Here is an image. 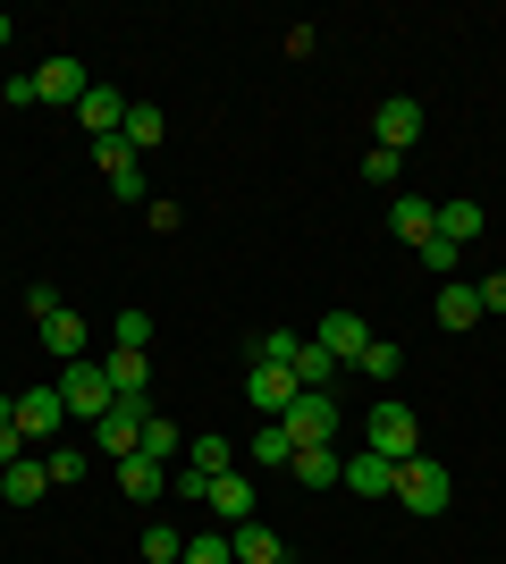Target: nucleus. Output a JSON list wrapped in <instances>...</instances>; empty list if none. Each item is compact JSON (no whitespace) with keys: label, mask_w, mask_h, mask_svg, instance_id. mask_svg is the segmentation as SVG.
I'll return each instance as SVG.
<instances>
[{"label":"nucleus","mask_w":506,"mask_h":564,"mask_svg":"<svg viewBox=\"0 0 506 564\" xmlns=\"http://www.w3.org/2000/svg\"><path fill=\"white\" fill-rule=\"evenodd\" d=\"M363 447L380 455V464H413V455H422V422H413V404L380 397V404H372V422H363Z\"/></svg>","instance_id":"nucleus-1"},{"label":"nucleus","mask_w":506,"mask_h":564,"mask_svg":"<svg viewBox=\"0 0 506 564\" xmlns=\"http://www.w3.org/2000/svg\"><path fill=\"white\" fill-rule=\"evenodd\" d=\"M456 497V471L439 464V455H413V464H397V506L406 514H439Z\"/></svg>","instance_id":"nucleus-2"},{"label":"nucleus","mask_w":506,"mask_h":564,"mask_svg":"<svg viewBox=\"0 0 506 564\" xmlns=\"http://www.w3.org/2000/svg\"><path fill=\"white\" fill-rule=\"evenodd\" d=\"M144 422H152V404H144V397H110V413L94 422V455L127 464V455L144 447Z\"/></svg>","instance_id":"nucleus-3"},{"label":"nucleus","mask_w":506,"mask_h":564,"mask_svg":"<svg viewBox=\"0 0 506 564\" xmlns=\"http://www.w3.org/2000/svg\"><path fill=\"white\" fill-rule=\"evenodd\" d=\"M110 397H119V388H110L101 362H60V404H68V422H101Z\"/></svg>","instance_id":"nucleus-4"},{"label":"nucleus","mask_w":506,"mask_h":564,"mask_svg":"<svg viewBox=\"0 0 506 564\" xmlns=\"http://www.w3.org/2000/svg\"><path fill=\"white\" fill-rule=\"evenodd\" d=\"M94 161H101V186L119 194V203H152V186H144V152H136L127 135L94 143Z\"/></svg>","instance_id":"nucleus-5"},{"label":"nucleus","mask_w":506,"mask_h":564,"mask_svg":"<svg viewBox=\"0 0 506 564\" xmlns=\"http://www.w3.org/2000/svg\"><path fill=\"white\" fill-rule=\"evenodd\" d=\"M279 430H288L295 447H330V430H337V404H330V388H304V397L279 413Z\"/></svg>","instance_id":"nucleus-6"},{"label":"nucleus","mask_w":506,"mask_h":564,"mask_svg":"<svg viewBox=\"0 0 506 564\" xmlns=\"http://www.w3.org/2000/svg\"><path fill=\"white\" fill-rule=\"evenodd\" d=\"M85 94H94V76H85V59H68V51H51L43 68H34V101H60V110H76Z\"/></svg>","instance_id":"nucleus-7"},{"label":"nucleus","mask_w":506,"mask_h":564,"mask_svg":"<svg viewBox=\"0 0 506 564\" xmlns=\"http://www.w3.org/2000/svg\"><path fill=\"white\" fill-rule=\"evenodd\" d=\"M18 430H25V438H60V430H68L60 379H43V388H18Z\"/></svg>","instance_id":"nucleus-8"},{"label":"nucleus","mask_w":506,"mask_h":564,"mask_svg":"<svg viewBox=\"0 0 506 564\" xmlns=\"http://www.w3.org/2000/svg\"><path fill=\"white\" fill-rule=\"evenodd\" d=\"M413 135H422V101H413V94H388V101H380V118H372V143L406 161V143H413Z\"/></svg>","instance_id":"nucleus-9"},{"label":"nucleus","mask_w":506,"mask_h":564,"mask_svg":"<svg viewBox=\"0 0 506 564\" xmlns=\"http://www.w3.org/2000/svg\"><path fill=\"white\" fill-rule=\"evenodd\" d=\"M245 397H254V413H270V422H279V413H288L304 388H295L288 362H254V371H245Z\"/></svg>","instance_id":"nucleus-10"},{"label":"nucleus","mask_w":506,"mask_h":564,"mask_svg":"<svg viewBox=\"0 0 506 564\" xmlns=\"http://www.w3.org/2000/svg\"><path fill=\"white\" fill-rule=\"evenodd\" d=\"M34 329H43V354L51 362H85V346H94V329H85V312H43V321H34Z\"/></svg>","instance_id":"nucleus-11"},{"label":"nucleus","mask_w":506,"mask_h":564,"mask_svg":"<svg viewBox=\"0 0 506 564\" xmlns=\"http://www.w3.org/2000/svg\"><path fill=\"white\" fill-rule=\"evenodd\" d=\"M321 354H330V362H346V371H355V354L372 346V321H363V312H330V321H321V337H313Z\"/></svg>","instance_id":"nucleus-12"},{"label":"nucleus","mask_w":506,"mask_h":564,"mask_svg":"<svg viewBox=\"0 0 506 564\" xmlns=\"http://www.w3.org/2000/svg\"><path fill=\"white\" fill-rule=\"evenodd\" d=\"M127 110H136V101H127L119 85H94V94L76 101V118H85V135H94V143H110V135H119V127H127Z\"/></svg>","instance_id":"nucleus-13"},{"label":"nucleus","mask_w":506,"mask_h":564,"mask_svg":"<svg viewBox=\"0 0 506 564\" xmlns=\"http://www.w3.org/2000/svg\"><path fill=\"white\" fill-rule=\"evenodd\" d=\"M228 556L237 564H288V540H279L270 522H237V531H228Z\"/></svg>","instance_id":"nucleus-14"},{"label":"nucleus","mask_w":506,"mask_h":564,"mask_svg":"<svg viewBox=\"0 0 506 564\" xmlns=\"http://www.w3.org/2000/svg\"><path fill=\"white\" fill-rule=\"evenodd\" d=\"M388 219H397V236H406L413 253L439 236V203H422V194H397V203H388Z\"/></svg>","instance_id":"nucleus-15"},{"label":"nucleus","mask_w":506,"mask_h":564,"mask_svg":"<svg viewBox=\"0 0 506 564\" xmlns=\"http://www.w3.org/2000/svg\"><path fill=\"white\" fill-rule=\"evenodd\" d=\"M473 321H482V286L448 279V286H439V329H448V337H464Z\"/></svg>","instance_id":"nucleus-16"},{"label":"nucleus","mask_w":506,"mask_h":564,"mask_svg":"<svg viewBox=\"0 0 506 564\" xmlns=\"http://www.w3.org/2000/svg\"><path fill=\"white\" fill-rule=\"evenodd\" d=\"M212 514L228 522V531L254 522V480H245V471H219V480H212Z\"/></svg>","instance_id":"nucleus-17"},{"label":"nucleus","mask_w":506,"mask_h":564,"mask_svg":"<svg viewBox=\"0 0 506 564\" xmlns=\"http://www.w3.org/2000/svg\"><path fill=\"white\" fill-rule=\"evenodd\" d=\"M101 371H110V388H119V397H144V388H152V354L110 346V354H101Z\"/></svg>","instance_id":"nucleus-18"},{"label":"nucleus","mask_w":506,"mask_h":564,"mask_svg":"<svg viewBox=\"0 0 506 564\" xmlns=\"http://www.w3.org/2000/svg\"><path fill=\"white\" fill-rule=\"evenodd\" d=\"M51 489V471H43V455H18V464L0 471V497H9V506H34V497Z\"/></svg>","instance_id":"nucleus-19"},{"label":"nucleus","mask_w":506,"mask_h":564,"mask_svg":"<svg viewBox=\"0 0 506 564\" xmlns=\"http://www.w3.org/2000/svg\"><path fill=\"white\" fill-rule=\"evenodd\" d=\"M337 480H346V489H363V497H397V464H380V455H372V447H363L355 464L337 471Z\"/></svg>","instance_id":"nucleus-20"},{"label":"nucleus","mask_w":506,"mask_h":564,"mask_svg":"<svg viewBox=\"0 0 506 564\" xmlns=\"http://www.w3.org/2000/svg\"><path fill=\"white\" fill-rule=\"evenodd\" d=\"M119 489L136 497V506H152V497L169 489V464H152V455H127V464H119Z\"/></svg>","instance_id":"nucleus-21"},{"label":"nucleus","mask_w":506,"mask_h":564,"mask_svg":"<svg viewBox=\"0 0 506 564\" xmlns=\"http://www.w3.org/2000/svg\"><path fill=\"white\" fill-rule=\"evenodd\" d=\"M482 228H489V219H482V203H473V194H456V203H439V236H448V245H473Z\"/></svg>","instance_id":"nucleus-22"},{"label":"nucleus","mask_w":506,"mask_h":564,"mask_svg":"<svg viewBox=\"0 0 506 564\" xmlns=\"http://www.w3.org/2000/svg\"><path fill=\"white\" fill-rule=\"evenodd\" d=\"M186 464L203 471V480H219V471H237V447H228L219 430H203V438H194V447H186Z\"/></svg>","instance_id":"nucleus-23"},{"label":"nucleus","mask_w":506,"mask_h":564,"mask_svg":"<svg viewBox=\"0 0 506 564\" xmlns=\"http://www.w3.org/2000/svg\"><path fill=\"white\" fill-rule=\"evenodd\" d=\"M295 480H304V489H337V471H346V464H337V455L330 447H295Z\"/></svg>","instance_id":"nucleus-24"},{"label":"nucleus","mask_w":506,"mask_h":564,"mask_svg":"<svg viewBox=\"0 0 506 564\" xmlns=\"http://www.w3.org/2000/svg\"><path fill=\"white\" fill-rule=\"evenodd\" d=\"M136 455H152V464H186V438H177V422H161V413H152L144 422V447Z\"/></svg>","instance_id":"nucleus-25"},{"label":"nucleus","mask_w":506,"mask_h":564,"mask_svg":"<svg viewBox=\"0 0 506 564\" xmlns=\"http://www.w3.org/2000/svg\"><path fill=\"white\" fill-rule=\"evenodd\" d=\"M337 371H346V362H330V354H321L313 337H304V346H295V388H330Z\"/></svg>","instance_id":"nucleus-26"},{"label":"nucleus","mask_w":506,"mask_h":564,"mask_svg":"<svg viewBox=\"0 0 506 564\" xmlns=\"http://www.w3.org/2000/svg\"><path fill=\"white\" fill-rule=\"evenodd\" d=\"M355 371H372V379H380V388H388V379L406 371V354H397V337H372V346L355 354Z\"/></svg>","instance_id":"nucleus-27"},{"label":"nucleus","mask_w":506,"mask_h":564,"mask_svg":"<svg viewBox=\"0 0 506 564\" xmlns=\"http://www.w3.org/2000/svg\"><path fill=\"white\" fill-rule=\"evenodd\" d=\"M254 464H262V471H288V464H295V438H288L279 422H270V430H254Z\"/></svg>","instance_id":"nucleus-28"},{"label":"nucleus","mask_w":506,"mask_h":564,"mask_svg":"<svg viewBox=\"0 0 506 564\" xmlns=\"http://www.w3.org/2000/svg\"><path fill=\"white\" fill-rule=\"evenodd\" d=\"M119 135H127V143H136V152H152V143H161V135H169V118H161V110H152V101H136V110H127V127H119Z\"/></svg>","instance_id":"nucleus-29"},{"label":"nucleus","mask_w":506,"mask_h":564,"mask_svg":"<svg viewBox=\"0 0 506 564\" xmlns=\"http://www.w3.org/2000/svg\"><path fill=\"white\" fill-rule=\"evenodd\" d=\"M186 556V531L177 522H144V564H177Z\"/></svg>","instance_id":"nucleus-30"},{"label":"nucleus","mask_w":506,"mask_h":564,"mask_svg":"<svg viewBox=\"0 0 506 564\" xmlns=\"http://www.w3.org/2000/svg\"><path fill=\"white\" fill-rule=\"evenodd\" d=\"M85 464H94V455H85V447H51V455H43L51 489H76V480H85Z\"/></svg>","instance_id":"nucleus-31"},{"label":"nucleus","mask_w":506,"mask_h":564,"mask_svg":"<svg viewBox=\"0 0 506 564\" xmlns=\"http://www.w3.org/2000/svg\"><path fill=\"white\" fill-rule=\"evenodd\" d=\"M177 564H237L228 556V531H186V556Z\"/></svg>","instance_id":"nucleus-32"},{"label":"nucleus","mask_w":506,"mask_h":564,"mask_svg":"<svg viewBox=\"0 0 506 564\" xmlns=\"http://www.w3.org/2000/svg\"><path fill=\"white\" fill-rule=\"evenodd\" d=\"M295 346H304L295 329H262V337H254V362H288V371H295Z\"/></svg>","instance_id":"nucleus-33"},{"label":"nucleus","mask_w":506,"mask_h":564,"mask_svg":"<svg viewBox=\"0 0 506 564\" xmlns=\"http://www.w3.org/2000/svg\"><path fill=\"white\" fill-rule=\"evenodd\" d=\"M119 346H127V354H144V346H152V312H136V304L119 312Z\"/></svg>","instance_id":"nucleus-34"},{"label":"nucleus","mask_w":506,"mask_h":564,"mask_svg":"<svg viewBox=\"0 0 506 564\" xmlns=\"http://www.w3.org/2000/svg\"><path fill=\"white\" fill-rule=\"evenodd\" d=\"M397 169H406V161H397V152H380V143L363 152V177H372V186H397Z\"/></svg>","instance_id":"nucleus-35"},{"label":"nucleus","mask_w":506,"mask_h":564,"mask_svg":"<svg viewBox=\"0 0 506 564\" xmlns=\"http://www.w3.org/2000/svg\"><path fill=\"white\" fill-rule=\"evenodd\" d=\"M422 270H439V279H448V270H456V245H448V236H431V245H422Z\"/></svg>","instance_id":"nucleus-36"},{"label":"nucleus","mask_w":506,"mask_h":564,"mask_svg":"<svg viewBox=\"0 0 506 564\" xmlns=\"http://www.w3.org/2000/svg\"><path fill=\"white\" fill-rule=\"evenodd\" d=\"M482 312H506V270H498V279H482Z\"/></svg>","instance_id":"nucleus-37"},{"label":"nucleus","mask_w":506,"mask_h":564,"mask_svg":"<svg viewBox=\"0 0 506 564\" xmlns=\"http://www.w3.org/2000/svg\"><path fill=\"white\" fill-rule=\"evenodd\" d=\"M9 34H18V25H9V18H0V51H9Z\"/></svg>","instance_id":"nucleus-38"}]
</instances>
